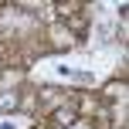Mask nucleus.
<instances>
[{"mask_svg":"<svg viewBox=\"0 0 129 129\" xmlns=\"http://www.w3.org/2000/svg\"><path fill=\"white\" fill-rule=\"evenodd\" d=\"M54 122H58V126H71V122H75V112H71V109H58Z\"/></svg>","mask_w":129,"mask_h":129,"instance_id":"2","label":"nucleus"},{"mask_svg":"<svg viewBox=\"0 0 129 129\" xmlns=\"http://www.w3.org/2000/svg\"><path fill=\"white\" fill-rule=\"evenodd\" d=\"M17 105H20L17 92H0V112H14Z\"/></svg>","mask_w":129,"mask_h":129,"instance_id":"1","label":"nucleus"}]
</instances>
